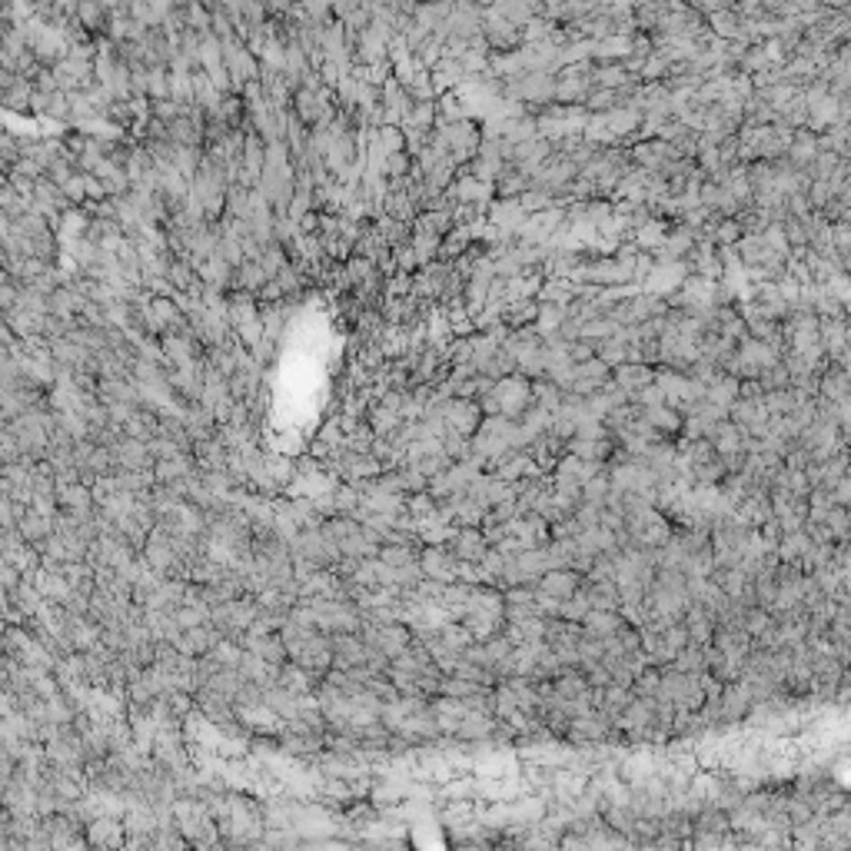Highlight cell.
Instances as JSON below:
<instances>
[{
	"mask_svg": "<svg viewBox=\"0 0 851 851\" xmlns=\"http://www.w3.org/2000/svg\"><path fill=\"white\" fill-rule=\"evenodd\" d=\"M333 639V668L370 666V645L360 632H329Z\"/></svg>",
	"mask_w": 851,
	"mask_h": 851,
	"instance_id": "1",
	"label": "cell"
},
{
	"mask_svg": "<svg viewBox=\"0 0 851 851\" xmlns=\"http://www.w3.org/2000/svg\"><path fill=\"white\" fill-rule=\"evenodd\" d=\"M419 566L429 578H439V582H459V566L462 559H456V552L449 546H423V556H419Z\"/></svg>",
	"mask_w": 851,
	"mask_h": 851,
	"instance_id": "2",
	"label": "cell"
},
{
	"mask_svg": "<svg viewBox=\"0 0 851 851\" xmlns=\"http://www.w3.org/2000/svg\"><path fill=\"white\" fill-rule=\"evenodd\" d=\"M110 449H113V456H117V462H121L123 470L153 472V466H157V459H153L150 446H147L143 439L127 436V433L117 439V446H110Z\"/></svg>",
	"mask_w": 851,
	"mask_h": 851,
	"instance_id": "3",
	"label": "cell"
},
{
	"mask_svg": "<svg viewBox=\"0 0 851 851\" xmlns=\"http://www.w3.org/2000/svg\"><path fill=\"white\" fill-rule=\"evenodd\" d=\"M452 552H456V559H462V562H482V556L489 552V539H486V533H479L476 525H462V529H456V535H452V542H446Z\"/></svg>",
	"mask_w": 851,
	"mask_h": 851,
	"instance_id": "4",
	"label": "cell"
},
{
	"mask_svg": "<svg viewBox=\"0 0 851 851\" xmlns=\"http://www.w3.org/2000/svg\"><path fill=\"white\" fill-rule=\"evenodd\" d=\"M582 589V578H578L576 569H549L546 576L539 578V592H546V596H552V599L566 602L572 599L576 592Z\"/></svg>",
	"mask_w": 851,
	"mask_h": 851,
	"instance_id": "5",
	"label": "cell"
},
{
	"mask_svg": "<svg viewBox=\"0 0 851 851\" xmlns=\"http://www.w3.org/2000/svg\"><path fill=\"white\" fill-rule=\"evenodd\" d=\"M90 845H127V825L117 821V815H100L87 825Z\"/></svg>",
	"mask_w": 851,
	"mask_h": 851,
	"instance_id": "6",
	"label": "cell"
},
{
	"mask_svg": "<svg viewBox=\"0 0 851 851\" xmlns=\"http://www.w3.org/2000/svg\"><path fill=\"white\" fill-rule=\"evenodd\" d=\"M197 470H200L197 456H193V452H184V456H174V459H157V466H153V479H157V482H176V479L193 476Z\"/></svg>",
	"mask_w": 851,
	"mask_h": 851,
	"instance_id": "7",
	"label": "cell"
},
{
	"mask_svg": "<svg viewBox=\"0 0 851 851\" xmlns=\"http://www.w3.org/2000/svg\"><path fill=\"white\" fill-rule=\"evenodd\" d=\"M496 729H499V721H496L492 712H466L456 739H462V742H479V739H489Z\"/></svg>",
	"mask_w": 851,
	"mask_h": 851,
	"instance_id": "8",
	"label": "cell"
},
{
	"mask_svg": "<svg viewBox=\"0 0 851 851\" xmlns=\"http://www.w3.org/2000/svg\"><path fill=\"white\" fill-rule=\"evenodd\" d=\"M21 533H23V539L31 542V546H40L44 539H50L54 535V519L50 515H44V513H37L33 506H27V513L21 515Z\"/></svg>",
	"mask_w": 851,
	"mask_h": 851,
	"instance_id": "9",
	"label": "cell"
},
{
	"mask_svg": "<svg viewBox=\"0 0 851 851\" xmlns=\"http://www.w3.org/2000/svg\"><path fill=\"white\" fill-rule=\"evenodd\" d=\"M748 702H752V688L742 685V688H729L725 695H721V715H729V719H742L745 709H748Z\"/></svg>",
	"mask_w": 851,
	"mask_h": 851,
	"instance_id": "10",
	"label": "cell"
},
{
	"mask_svg": "<svg viewBox=\"0 0 851 851\" xmlns=\"http://www.w3.org/2000/svg\"><path fill=\"white\" fill-rule=\"evenodd\" d=\"M615 382L625 393H639V390H645L652 382V372L645 370V366H623V370L615 372Z\"/></svg>",
	"mask_w": 851,
	"mask_h": 851,
	"instance_id": "11",
	"label": "cell"
}]
</instances>
